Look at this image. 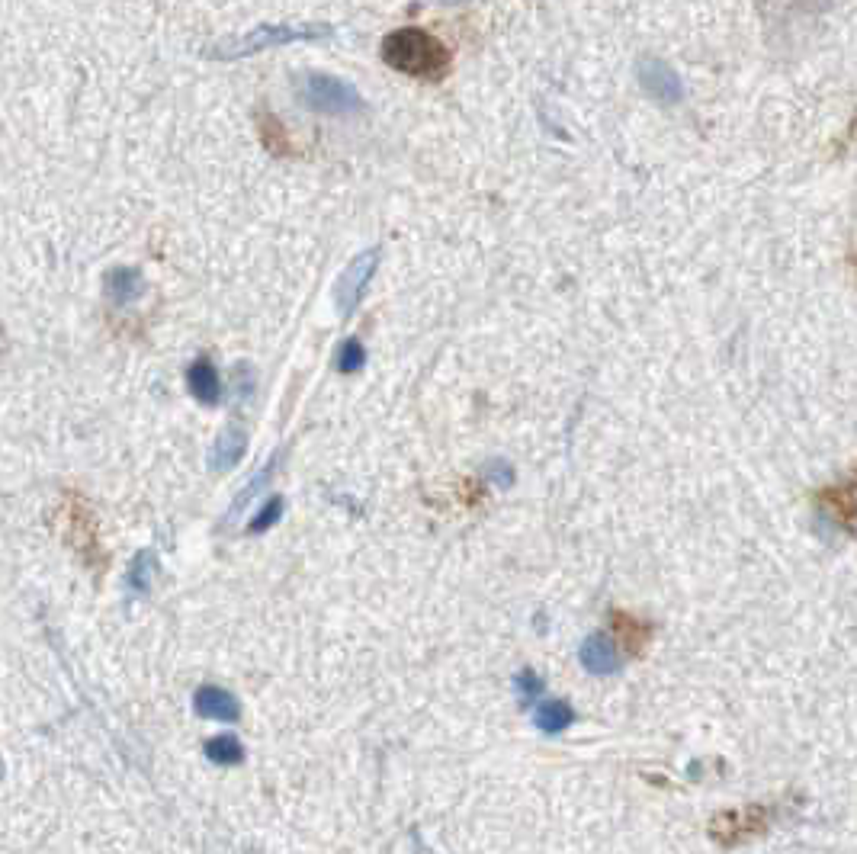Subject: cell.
<instances>
[{"instance_id": "4", "label": "cell", "mask_w": 857, "mask_h": 854, "mask_svg": "<svg viewBox=\"0 0 857 854\" xmlns=\"http://www.w3.org/2000/svg\"><path fill=\"white\" fill-rule=\"evenodd\" d=\"M379 248H370V251H363V254H357L354 261H350V267L341 273V280H338V286H334V305H338V312L347 318V315H354V309L360 305V299H363V293H366V286H370V280H373V273H376V267H379Z\"/></svg>"}, {"instance_id": "16", "label": "cell", "mask_w": 857, "mask_h": 854, "mask_svg": "<svg viewBox=\"0 0 857 854\" xmlns=\"http://www.w3.org/2000/svg\"><path fill=\"white\" fill-rule=\"evenodd\" d=\"M277 463H280V453H277V456H270V463H267L264 469H260V476H254L248 485L241 488V492H238V498H235V505L228 508V514H225V521H238V517H241V511L248 508L251 501H254V495H257V492H264V485L273 479V472H277Z\"/></svg>"}, {"instance_id": "7", "label": "cell", "mask_w": 857, "mask_h": 854, "mask_svg": "<svg viewBox=\"0 0 857 854\" xmlns=\"http://www.w3.org/2000/svg\"><path fill=\"white\" fill-rule=\"evenodd\" d=\"M639 81H642V87H646V94L658 103L671 106L684 97L681 78L671 71V65H665L662 58H642L639 61Z\"/></svg>"}, {"instance_id": "10", "label": "cell", "mask_w": 857, "mask_h": 854, "mask_svg": "<svg viewBox=\"0 0 857 854\" xmlns=\"http://www.w3.org/2000/svg\"><path fill=\"white\" fill-rule=\"evenodd\" d=\"M244 450H248V434H244L241 427H225L209 450V466L216 472H228L232 466L241 463Z\"/></svg>"}, {"instance_id": "2", "label": "cell", "mask_w": 857, "mask_h": 854, "mask_svg": "<svg viewBox=\"0 0 857 854\" xmlns=\"http://www.w3.org/2000/svg\"><path fill=\"white\" fill-rule=\"evenodd\" d=\"M334 33V26L328 23H264L254 26L248 33L232 36V39H219L203 49L206 58L216 61H235V58H248L257 52L277 49V45H289V42H312V39H328Z\"/></svg>"}, {"instance_id": "22", "label": "cell", "mask_w": 857, "mask_h": 854, "mask_svg": "<svg viewBox=\"0 0 857 854\" xmlns=\"http://www.w3.org/2000/svg\"><path fill=\"white\" fill-rule=\"evenodd\" d=\"M235 376V392H238V399L241 402H248L251 395H254V370L248 363H238V370L232 373Z\"/></svg>"}, {"instance_id": "6", "label": "cell", "mask_w": 857, "mask_h": 854, "mask_svg": "<svg viewBox=\"0 0 857 854\" xmlns=\"http://www.w3.org/2000/svg\"><path fill=\"white\" fill-rule=\"evenodd\" d=\"M819 508L841 530H848V533L857 530V469L851 472L845 482H838L835 488H825V492H819Z\"/></svg>"}, {"instance_id": "13", "label": "cell", "mask_w": 857, "mask_h": 854, "mask_svg": "<svg viewBox=\"0 0 857 854\" xmlns=\"http://www.w3.org/2000/svg\"><path fill=\"white\" fill-rule=\"evenodd\" d=\"M187 386L193 392V399L203 405H219L222 399V383H219V373H216V366H212V360H196L190 366Z\"/></svg>"}, {"instance_id": "9", "label": "cell", "mask_w": 857, "mask_h": 854, "mask_svg": "<svg viewBox=\"0 0 857 854\" xmlns=\"http://www.w3.org/2000/svg\"><path fill=\"white\" fill-rule=\"evenodd\" d=\"M193 707L200 716H206V720H219V723H238V716H241L235 694L216 688V684H206V688L196 691Z\"/></svg>"}, {"instance_id": "5", "label": "cell", "mask_w": 857, "mask_h": 854, "mask_svg": "<svg viewBox=\"0 0 857 854\" xmlns=\"http://www.w3.org/2000/svg\"><path fill=\"white\" fill-rule=\"evenodd\" d=\"M764 829H768V810H764V806H745V810L719 813L710 822V832L719 845H736L748 835H761Z\"/></svg>"}, {"instance_id": "19", "label": "cell", "mask_w": 857, "mask_h": 854, "mask_svg": "<svg viewBox=\"0 0 857 854\" xmlns=\"http://www.w3.org/2000/svg\"><path fill=\"white\" fill-rule=\"evenodd\" d=\"M366 363V350L357 338H347L338 350V370L341 373H357L360 366Z\"/></svg>"}, {"instance_id": "20", "label": "cell", "mask_w": 857, "mask_h": 854, "mask_svg": "<svg viewBox=\"0 0 857 854\" xmlns=\"http://www.w3.org/2000/svg\"><path fill=\"white\" fill-rule=\"evenodd\" d=\"M514 688H517V694H520V700H524V704H533V700L543 694V678H540L533 668H524V671H520V675L514 678Z\"/></svg>"}, {"instance_id": "23", "label": "cell", "mask_w": 857, "mask_h": 854, "mask_svg": "<svg viewBox=\"0 0 857 854\" xmlns=\"http://www.w3.org/2000/svg\"><path fill=\"white\" fill-rule=\"evenodd\" d=\"M0 777H4V761H0Z\"/></svg>"}, {"instance_id": "3", "label": "cell", "mask_w": 857, "mask_h": 854, "mask_svg": "<svg viewBox=\"0 0 857 854\" xmlns=\"http://www.w3.org/2000/svg\"><path fill=\"white\" fill-rule=\"evenodd\" d=\"M296 94L309 110L325 116H354L363 110V97L357 94V87L341 78H331V74H302L296 81Z\"/></svg>"}, {"instance_id": "21", "label": "cell", "mask_w": 857, "mask_h": 854, "mask_svg": "<svg viewBox=\"0 0 857 854\" xmlns=\"http://www.w3.org/2000/svg\"><path fill=\"white\" fill-rule=\"evenodd\" d=\"M283 517V498H270L264 508L257 511V517H254V524H251V533H264V530H270L273 524H277Z\"/></svg>"}, {"instance_id": "17", "label": "cell", "mask_w": 857, "mask_h": 854, "mask_svg": "<svg viewBox=\"0 0 857 854\" xmlns=\"http://www.w3.org/2000/svg\"><path fill=\"white\" fill-rule=\"evenodd\" d=\"M155 569H158L155 553H151V549H142V553L135 556L132 566H129V588L135 594H148L151 582H155Z\"/></svg>"}, {"instance_id": "8", "label": "cell", "mask_w": 857, "mask_h": 854, "mask_svg": "<svg viewBox=\"0 0 857 854\" xmlns=\"http://www.w3.org/2000/svg\"><path fill=\"white\" fill-rule=\"evenodd\" d=\"M578 659H581V665H585V671H591V675L607 678V675H617V671H620L623 652L617 649V643L610 636L594 633V636L585 639V643H581Z\"/></svg>"}, {"instance_id": "18", "label": "cell", "mask_w": 857, "mask_h": 854, "mask_svg": "<svg viewBox=\"0 0 857 854\" xmlns=\"http://www.w3.org/2000/svg\"><path fill=\"white\" fill-rule=\"evenodd\" d=\"M206 758L216 761V765H241L244 745L235 736H216L206 742Z\"/></svg>"}, {"instance_id": "14", "label": "cell", "mask_w": 857, "mask_h": 854, "mask_svg": "<svg viewBox=\"0 0 857 854\" xmlns=\"http://www.w3.org/2000/svg\"><path fill=\"white\" fill-rule=\"evenodd\" d=\"M610 623H614V633L620 636V643L626 646V652H630V655H639L642 649L649 646L652 623L636 620L633 614H623V610H614V614H610Z\"/></svg>"}, {"instance_id": "15", "label": "cell", "mask_w": 857, "mask_h": 854, "mask_svg": "<svg viewBox=\"0 0 857 854\" xmlns=\"http://www.w3.org/2000/svg\"><path fill=\"white\" fill-rule=\"evenodd\" d=\"M533 723H537L540 732L556 736V732H565L575 723V710L565 700H540L537 710H533Z\"/></svg>"}, {"instance_id": "1", "label": "cell", "mask_w": 857, "mask_h": 854, "mask_svg": "<svg viewBox=\"0 0 857 854\" xmlns=\"http://www.w3.org/2000/svg\"><path fill=\"white\" fill-rule=\"evenodd\" d=\"M382 61L389 68L408 74V78L437 81L450 68V52L437 36L424 33L418 26H405L382 39Z\"/></svg>"}, {"instance_id": "24", "label": "cell", "mask_w": 857, "mask_h": 854, "mask_svg": "<svg viewBox=\"0 0 857 854\" xmlns=\"http://www.w3.org/2000/svg\"><path fill=\"white\" fill-rule=\"evenodd\" d=\"M447 4H459V0H447Z\"/></svg>"}, {"instance_id": "12", "label": "cell", "mask_w": 857, "mask_h": 854, "mask_svg": "<svg viewBox=\"0 0 857 854\" xmlns=\"http://www.w3.org/2000/svg\"><path fill=\"white\" fill-rule=\"evenodd\" d=\"M106 296L116 305H129L145 293V277L139 267H113L106 273Z\"/></svg>"}, {"instance_id": "11", "label": "cell", "mask_w": 857, "mask_h": 854, "mask_svg": "<svg viewBox=\"0 0 857 854\" xmlns=\"http://www.w3.org/2000/svg\"><path fill=\"white\" fill-rule=\"evenodd\" d=\"M68 524H71V540L78 546V553H84L87 559L97 553V524L90 517L87 505L81 501V495L68 501Z\"/></svg>"}]
</instances>
